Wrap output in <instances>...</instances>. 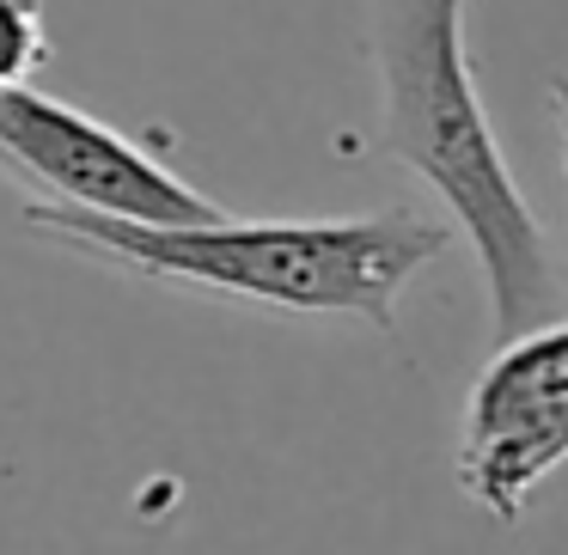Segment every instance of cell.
I'll return each instance as SVG.
<instances>
[{
    "instance_id": "6da1fadb",
    "label": "cell",
    "mask_w": 568,
    "mask_h": 555,
    "mask_svg": "<svg viewBox=\"0 0 568 555\" xmlns=\"http://www.w3.org/2000/svg\"><path fill=\"white\" fill-rule=\"evenodd\" d=\"M26 233L104 269L294 318H355L397 330L404 287L453 245V220L422 208L343 214V220H116V214L26 202Z\"/></svg>"
},
{
    "instance_id": "7a4b0ae2",
    "label": "cell",
    "mask_w": 568,
    "mask_h": 555,
    "mask_svg": "<svg viewBox=\"0 0 568 555\" xmlns=\"http://www.w3.org/2000/svg\"><path fill=\"white\" fill-rule=\"evenodd\" d=\"M470 0H367L379 147L470 238L495 342L562 311L550 238L507 165L465 50Z\"/></svg>"
},
{
    "instance_id": "3957f363",
    "label": "cell",
    "mask_w": 568,
    "mask_h": 555,
    "mask_svg": "<svg viewBox=\"0 0 568 555\" xmlns=\"http://www.w3.org/2000/svg\"><path fill=\"white\" fill-rule=\"evenodd\" d=\"M0 177H13L26 202L116 214V220H209L221 202L184 172L141 147L135 135L99 123L68 99L19 80L0 86Z\"/></svg>"
},
{
    "instance_id": "277c9868",
    "label": "cell",
    "mask_w": 568,
    "mask_h": 555,
    "mask_svg": "<svg viewBox=\"0 0 568 555\" xmlns=\"http://www.w3.org/2000/svg\"><path fill=\"white\" fill-rule=\"evenodd\" d=\"M568 464V311L501 336L458 409L453 476L495 525H519L531 494Z\"/></svg>"
},
{
    "instance_id": "5b68a950",
    "label": "cell",
    "mask_w": 568,
    "mask_h": 555,
    "mask_svg": "<svg viewBox=\"0 0 568 555\" xmlns=\"http://www.w3.org/2000/svg\"><path fill=\"white\" fill-rule=\"evenodd\" d=\"M50 55V13L43 0H0V86L31 80Z\"/></svg>"
},
{
    "instance_id": "8992f818",
    "label": "cell",
    "mask_w": 568,
    "mask_h": 555,
    "mask_svg": "<svg viewBox=\"0 0 568 555\" xmlns=\"http://www.w3.org/2000/svg\"><path fill=\"white\" fill-rule=\"evenodd\" d=\"M550 104H556V129H562V172H568V74L550 86Z\"/></svg>"
}]
</instances>
